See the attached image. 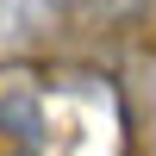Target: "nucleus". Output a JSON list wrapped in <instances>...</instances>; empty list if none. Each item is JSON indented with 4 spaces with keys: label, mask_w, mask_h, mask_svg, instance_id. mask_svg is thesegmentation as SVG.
<instances>
[{
    "label": "nucleus",
    "mask_w": 156,
    "mask_h": 156,
    "mask_svg": "<svg viewBox=\"0 0 156 156\" xmlns=\"http://www.w3.org/2000/svg\"><path fill=\"white\" fill-rule=\"evenodd\" d=\"M56 25V6L50 0H0V37L6 44H31Z\"/></svg>",
    "instance_id": "1"
},
{
    "label": "nucleus",
    "mask_w": 156,
    "mask_h": 156,
    "mask_svg": "<svg viewBox=\"0 0 156 156\" xmlns=\"http://www.w3.org/2000/svg\"><path fill=\"white\" fill-rule=\"evenodd\" d=\"M56 6V19L62 12H119V6H131V0H50Z\"/></svg>",
    "instance_id": "2"
}]
</instances>
